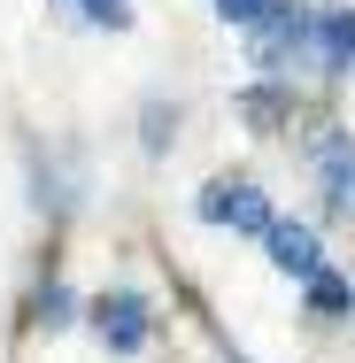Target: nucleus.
<instances>
[{"mask_svg":"<svg viewBox=\"0 0 355 363\" xmlns=\"http://www.w3.org/2000/svg\"><path fill=\"white\" fill-rule=\"evenodd\" d=\"M247 31H255V70H271V77H286V62L309 55V8L301 0H271L263 23H247Z\"/></svg>","mask_w":355,"mask_h":363,"instance_id":"nucleus-1","label":"nucleus"},{"mask_svg":"<svg viewBox=\"0 0 355 363\" xmlns=\"http://www.w3.org/2000/svg\"><path fill=\"white\" fill-rule=\"evenodd\" d=\"M193 209H201V224H232V232H255V240L278 224L271 217V194H263L255 178H216V186H201Z\"/></svg>","mask_w":355,"mask_h":363,"instance_id":"nucleus-2","label":"nucleus"},{"mask_svg":"<svg viewBox=\"0 0 355 363\" xmlns=\"http://www.w3.org/2000/svg\"><path fill=\"white\" fill-rule=\"evenodd\" d=\"M93 333H101V348H108V356H140V348H147V333H154V317H147V294H132V286L101 294V301H93Z\"/></svg>","mask_w":355,"mask_h":363,"instance_id":"nucleus-3","label":"nucleus"},{"mask_svg":"<svg viewBox=\"0 0 355 363\" xmlns=\"http://www.w3.org/2000/svg\"><path fill=\"white\" fill-rule=\"evenodd\" d=\"M309 62L325 77L355 70V0H332V8H309Z\"/></svg>","mask_w":355,"mask_h":363,"instance_id":"nucleus-4","label":"nucleus"},{"mask_svg":"<svg viewBox=\"0 0 355 363\" xmlns=\"http://www.w3.org/2000/svg\"><path fill=\"white\" fill-rule=\"evenodd\" d=\"M263 247H271V263H278L286 279L325 271V240H317V224H271V232H263Z\"/></svg>","mask_w":355,"mask_h":363,"instance_id":"nucleus-5","label":"nucleus"},{"mask_svg":"<svg viewBox=\"0 0 355 363\" xmlns=\"http://www.w3.org/2000/svg\"><path fill=\"white\" fill-rule=\"evenodd\" d=\"M240 116H247V124H255L263 140L293 124V108H286V93H278V85H247V93H240Z\"/></svg>","mask_w":355,"mask_h":363,"instance_id":"nucleus-6","label":"nucleus"},{"mask_svg":"<svg viewBox=\"0 0 355 363\" xmlns=\"http://www.w3.org/2000/svg\"><path fill=\"white\" fill-rule=\"evenodd\" d=\"M301 286H309V309H317V317H348V309H355V286L332 279V271H309Z\"/></svg>","mask_w":355,"mask_h":363,"instance_id":"nucleus-7","label":"nucleus"},{"mask_svg":"<svg viewBox=\"0 0 355 363\" xmlns=\"http://www.w3.org/2000/svg\"><path fill=\"white\" fill-rule=\"evenodd\" d=\"M70 309H77V301H70V286H62V279H47V286H39V325H47V333H62V325H77Z\"/></svg>","mask_w":355,"mask_h":363,"instance_id":"nucleus-8","label":"nucleus"},{"mask_svg":"<svg viewBox=\"0 0 355 363\" xmlns=\"http://www.w3.org/2000/svg\"><path fill=\"white\" fill-rule=\"evenodd\" d=\"M170 140H178V108L147 101V155H170Z\"/></svg>","mask_w":355,"mask_h":363,"instance_id":"nucleus-9","label":"nucleus"},{"mask_svg":"<svg viewBox=\"0 0 355 363\" xmlns=\"http://www.w3.org/2000/svg\"><path fill=\"white\" fill-rule=\"evenodd\" d=\"M77 16H85V23H101V31H132V8H124V0H85Z\"/></svg>","mask_w":355,"mask_h":363,"instance_id":"nucleus-10","label":"nucleus"},{"mask_svg":"<svg viewBox=\"0 0 355 363\" xmlns=\"http://www.w3.org/2000/svg\"><path fill=\"white\" fill-rule=\"evenodd\" d=\"M263 8L271 0H216V23H240L247 31V23H263Z\"/></svg>","mask_w":355,"mask_h":363,"instance_id":"nucleus-11","label":"nucleus"},{"mask_svg":"<svg viewBox=\"0 0 355 363\" xmlns=\"http://www.w3.org/2000/svg\"><path fill=\"white\" fill-rule=\"evenodd\" d=\"M348 317H355V309H348Z\"/></svg>","mask_w":355,"mask_h":363,"instance_id":"nucleus-12","label":"nucleus"}]
</instances>
